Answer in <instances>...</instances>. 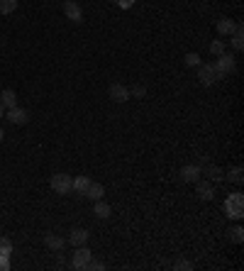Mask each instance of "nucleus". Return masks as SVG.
Listing matches in <instances>:
<instances>
[{"mask_svg": "<svg viewBox=\"0 0 244 271\" xmlns=\"http://www.w3.org/2000/svg\"><path fill=\"white\" fill-rule=\"evenodd\" d=\"M212 69H215V78H225V76H229V73H234V56L229 54H220L217 56V61L212 64Z\"/></svg>", "mask_w": 244, "mask_h": 271, "instance_id": "1", "label": "nucleus"}, {"mask_svg": "<svg viewBox=\"0 0 244 271\" xmlns=\"http://www.w3.org/2000/svg\"><path fill=\"white\" fill-rule=\"evenodd\" d=\"M225 210L229 217L239 220L244 215V196L242 193H229V198L225 200Z\"/></svg>", "mask_w": 244, "mask_h": 271, "instance_id": "2", "label": "nucleus"}, {"mask_svg": "<svg viewBox=\"0 0 244 271\" xmlns=\"http://www.w3.org/2000/svg\"><path fill=\"white\" fill-rule=\"evenodd\" d=\"M52 188L57 191L59 196H66V193L74 191V179L69 174H54L52 176Z\"/></svg>", "mask_w": 244, "mask_h": 271, "instance_id": "3", "label": "nucleus"}, {"mask_svg": "<svg viewBox=\"0 0 244 271\" xmlns=\"http://www.w3.org/2000/svg\"><path fill=\"white\" fill-rule=\"evenodd\" d=\"M91 259H93V252H91L86 244H83V247H76V249H74V259H71V266L81 271V269H86V264H88Z\"/></svg>", "mask_w": 244, "mask_h": 271, "instance_id": "4", "label": "nucleus"}, {"mask_svg": "<svg viewBox=\"0 0 244 271\" xmlns=\"http://www.w3.org/2000/svg\"><path fill=\"white\" fill-rule=\"evenodd\" d=\"M108 95H110L113 103H125V100H130V88L122 86V83H113L108 88Z\"/></svg>", "mask_w": 244, "mask_h": 271, "instance_id": "5", "label": "nucleus"}, {"mask_svg": "<svg viewBox=\"0 0 244 271\" xmlns=\"http://www.w3.org/2000/svg\"><path fill=\"white\" fill-rule=\"evenodd\" d=\"M198 81H200L203 86H212V83L217 81L212 64H198Z\"/></svg>", "mask_w": 244, "mask_h": 271, "instance_id": "6", "label": "nucleus"}, {"mask_svg": "<svg viewBox=\"0 0 244 271\" xmlns=\"http://www.w3.org/2000/svg\"><path fill=\"white\" fill-rule=\"evenodd\" d=\"M5 117L13 122V125H27V120H30V115H27V110H22V108H8L5 110Z\"/></svg>", "mask_w": 244, "mask_h": 271, "instance_id": "7", "label": "nucleus"}, {"mask_svg": "<svg viewBox=\"0 0 244 271\" xmlns=\"http://www.w3.org/2000/svg\"><path fill=\"white\" fill-rule=\"evenodd\" d=\"M195 193H198V198L200 200H212V196H215V186H212L210 181L198 179L195 181Z\"/></svg>", "mask_w": 244, "mask_h": 271, "instance_id": "8", "label": "nucleus"}, {"mask_svg": "<svg viewBox=\"0 0 244 271\" xmlns=\"http://www.w3.org/2000/svg\"><path fill=\"white\" fill-rule=\"evenodd\" d=\"M200 176H203V169H200L198 164H188V166L181 169V179L186 181V183H195Z\"/></svg>", "mask_w": 244, "mask_h": 271, "instance_id": "9", "label": "nucleus"}, {"mask_svg": "<svg viewBox=\"0 0 244 271\" xmlns=\"http://www.w3.org/2000/svg\"><path fill=\"white\" fill-rule=\"evenodd\" d=\"M64 15L71 20V22H81L83 20V10H81V5L74 3V0H66L64 3Z\"/></svg>", "mask_w": 244, "mask_h": 271, "instance_id": "10", "label": "nucleus"}, {"mask_svg": "<svg viewBox=\"0 0 244 271\" xmlns=\"http://www.w3.org/2000/svg\"><path fill=\"white\" fill-rule=\"evenodd\" d=\"M88 230H83V227H76L71 230V235H69V242L74 244V247H83V244H88Z\"/></svg>", "mask_w": 244, "mask_h": 271, "instance_id": "11", "label": "nucleus"}, {"mask_svg": "<svg viewBox=\"0 0 244 271\" xmlns=\"http://www.w3.org/2000/svg\"><path fill=\"white\" fill-rule=\"evenodd\" d=\"M110 213H113V208L105 203V200L100 198V200H95V205H93V215L95 217H100V220H105V217H110Z\"/></svg>", "mask_w": 244, "mask_h": 271, "instance_id": "12", "label": "nucleus"}, {"mask_svg": "<svg viewBox=\"0 0 244 271\" xmlns=\"http://www.w3.org/2000/svg\"><path fill=\"white\" fill-rule=\"evenodd\" d=\"M105 196V186L103 183H93L91 181V186H88V191H86V198H91L95 203V200H100Z\"/></svg>", "mask_w": 244, "mask_h": 271, "instance_id": "13", "label": "nucleus"}, {"mask_svg": "<svg viewBox=\"0 0 244 271\" xmlns=\"http://www.w3.org/2000/svg\"><path fill=\"white\" fill-rule=\"evenodd\" d=\"M44 244H47L52 252H61V249L66 247V239H61V237H57V235H47L44 237Z\"/></svg>", "mask_w": 244, "mask_h": 271, "instance_id": "14", "label": "nucleus"}, {"mask_svg": "<svg viewBox=\"0 0 244 271\" xmlns=\"http://www.w3.org/2000/svg\"><path fill=\"white\" fill-rule=\"evenodd\" d=\"M0 103L5 105V110L15 108V105H18V95H15V90H10V88L3 90V93H0Z\"/></svg>", "mask_w": 244, "mask_h": 271, "instance_id": "15", "label": "nucleus"}, {"mask_svg": "<svg viewBox=\"0 0 244 271\" xmlns=\"http://www.w3.org/2000/svg\"><path fill=\"white\" fill-rule=\"evenodd\" d=\"M234 27H237V22H234V20H227V18L217 20V32H220V35H232V32H234Z\"/></svg>", "mask_w": 244, "mask_h": 271, "instance_id": "16", "label": "nucleus"}, {"mask_svg": "<svg viewBox=\"0 0 244 271\" xmlns=\"http://www.w3.org/2000/svg\"><path fill=\"white\" fill-rule=\"evenodd\" d=\"M200 169H203V174L207 176V181H222L225 179V176H222V169H217V166H205V164H203Z\"/></svg>", "mask_w": 244, "mask_h": 271, "instance_id": "17", "label": "nucleus"}, {"mask_svg": "<svg viewBox=\"0 0 244 271\" xmlns=\"http://www.w3.org/2000/svg\"><path fill=\"white\" fill-rule=\"evenodd\" d=\"M88 186H91V179H88V176H78V179L74 181V191L76 193H81V196H86Z\"/></svg>", "mask_w": 244, "mask_h": 271, "instance_id": "18", "label": "nucleus"}, {"mask_svg": "<svg viewBox=\"0 0 244 271\" xmlns=\"http://www.w3.org/2000/svg\"><path fill=\"white\" fill-rule=\"evenodd\" d=\"M232 44H234V49H237V52H242V47H244L242 25H237V27H234V32H232Z\"/></svg>", "mask_w": 244, "mask_h": 271, "instance_id": "19", "label": "nucleus"}, {"mask_svg": "<svg viewBox=\"0 0 244 271\" xmlns=\"http://www.w3.org/2000/svg\"><path fill=\"white\" fill-rule=\"evenodd\" d=\"M225 179H227V181H232V183H242V181H244V176H242V166H234V169H229Z\"/></svg>", "mask_w": 244, "mask_h": 271, "instance_id": "20", "label": "nucleus"}, {"mask_svg": "<svg viewBox=\"0 0 244 271\" xmlns=\"http://www.w3.org/2000/svg\"><path fill=\"white\" fill-rule=\"evenodd\" d=\"M18 10V0H0V13L3 15H10Z\"/></svg>", "mask_w": 244, "mask_h": 271, "instance_id": "21", "label": "nucleus"}, {"mask_svg": "<svg viewBox=\"0 0 244 271\" xmlns=\"http://www.w3.org/2000/svg\"><path fill=\"white\" fill-rule=\"evenodd\" d=\"M13 254V242L8 237H0V256H10Z\"/></svg>", "mask_w": 244, "mask_h": 271, "instance_id": "22", "label": "nucleus"}, {"mask_svg": "<svg viewBox=\"0 0 244 271\" xmlns=\"http://www.w3.org/2000/svg\"><path fill=\"white\" fill-rule=\"evenodd\" d=\"M210 54H215V56L225 54V42H222V39H215V42H210Z\"/></svg>", "mask_w": 244, "mask_h": 271, "instance_id": "23", "label": "nucleus"}, {"mask_svg": "<svg viewBox=\"0 0 244 271\" xmlns=\"http://www.w3.org/2000/svg\"><path fill=\"white\" fill-rule=\"evenodd\" d=\"M130 95H134V98H144L147 95V86H132V90H130Z\"/></svg>", "mask_w": 244, "mask_h": 271, "instance_id": "24", "label": "nucleus"}, {"mask_svg": "<svg viewBox=\"0 0 244 271\" xmlns=\"http://www.w3.org/2000/svg\"><path fill=\"white\" fill-rule=\"evenodd\" d=\"M173 269H176V271H190V269H193V264L186 261V259H178V261L173 264Z\"/></svg>", "mask_w": 244, "mask_h": 271, "instance_id": "25", "label": "nucleus"}, {"mask_svg": "<svg viewBox=\"0 0 244 271\" xmlns=\"http://www.w3.org/2000/svg\"><path fill=\"white\" fill-rule=\"evenodd\" d=\"M229 235H232V239H234V242L239 244V242H242V239H244V230H242V227H234V230H232Z\"/></svg>", "mask_w": 244, "mask_h": 271, "instance_id": "26", "label": "nucleus"}, {"mask_svg": "<svg viewBox=\"0 0 244 271\" xmlns=\"http://www.w3.org/2000/svg\"><path fill=\"white\" fill-rule=\"evenodd\" d=\"M198 64H200L198 54H186V66H198Z\"/></svg>", "mask_w": 244, "mask_h": 271, "instance_id": "27", "label": "nucleus"}, {"mask_svg": "<svg viewBox=\"0 0 244 271\" xmlns=\"http://www.w3.org/2000/svg\"><path fill=\"white\" fill-rule=\"evenodd\" d=\"M86 269H91V271H100V269H105V264H100V261H93V259H91V261L86 264Z\"/></svg>", "mask_w": 244, "mask_h": 271, "instance_id": "28", "label": "nucleus"}, {"mask_svg": "<svg viewBox=\"0 0 244 271\" xmlns=\"http://www.w3.org/2000/svg\"><path fill=\"white\" fill-rule=\"evenodd\" d=\"M0 271H10V261H8V256H0Z\"/></svg>", "mask_w": 244, "mask_h": 271, "instance_id": "29", "label": "nucleus"}, {"mask_svg": "<svg viewBox=\"0 0 244 271\" xmlns=\"http://www.w3.org/2000/svg\"><path fill=\"white\" fill-rule=\"evenodd\" d=\"M132 3H134V0H120V5H122V8H130Z\"/></svg>", "mask_w": 244, "mask_h": 271, "instance_id": "30", "label": "nucleus"}, {"mask_svg": "<svg viewBox=\"0 0 244 271\" xmlns=\"http://www.w3.org/2000/svg\"><path fill=\"white\" fill-rule=\"evenodd\" d=\"M3 115H5V105L0 103V117H3Z\"/></svg>", "mask_w": 244, "mask_h": 271, "instance_id": "31", "label": "nucleus"}, {"mask_svg": "<svg viewBox=\"0 0 244 271\" xmlns=\"http://www.w3.org/2000/svg\"><path fill=\"white\" fill-rule=\"evenodd\" d=\"M3 137H5V132H3V127H0V142H3Z\"/></svg>", "mask_w": 244, "mask_h": 271, "instance_id": "32", "label": "nucleus"}]
</instances>
